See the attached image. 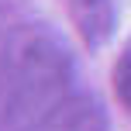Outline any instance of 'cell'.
I'll return each instance as SVG.
<instances>
[{"label":"cell","instance_id":"1","mask_svg":"<svg viewBox=\"0 0 131 131\" xmlns=\"http://www.w3.org/2000/svg\"><path fill=\"white\" fill-rule=\"evenodd\" d=\"M72 66L69 55L52 35L28 28L7 41L4 55V97L0 121L7 131L38 128L48 114L66 100Z\"/></svg>","mask_w":131,"mask_h":131},{"label":"cell","instance_id":"2","mask_svg":"<svg viewBox=\"0 0 131 131\" xmlns=\"http://www.w3.org/2000/svg\"><path fill=\"white\" fill-rule=\"evenodd\" d=\"M35 131H107V114L93 97H66Z\"/></svg>","mask_w":131,"mask_h":131},{"label":"cell","instance_id":"3","mask_svg":"<svg viewBox=\"0 0 131 131\" xmlns=\"http://www.w3.org/2000/svg\"><path fill=\"white\" fill-rule=\"evenodd\" d=\"M69 14H72V21H76L83 41H90V45L107 41V35H111V28H114L111 0H69Z\"/></svg>","mask_w":131,"mask_h":131},{"label":"cell","instance_id":"4","mask_svg":"<svg viewBox=\"0 0 131 131\" xmlns=\"http://www.w3.org/2000/svg\"><path fill=\"white\" fill-rule=\"evenodd\" d=\"M114 93H117V100L124 107H131V48L114 66Z\"/></svg>","mask_w":131,"mask_h":131}]
</instances>
